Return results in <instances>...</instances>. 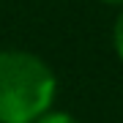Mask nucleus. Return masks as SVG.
<instances>
[{
    "instance_id": "1",
    "label": "nucleus",
    "mask_w": 123,
    "mask_h": 123,
    "mask_svg": "<svg viewBox=\"0 0 123 123\" xmlns=\"http://www.w3.org/2000/svg\"><path fill=\"white\" fill-rule=\"evenodd\" d=\"M55 71L25 49H0V123H33L52 110Z\"/></svg>"
},
{
    "instance_id": "3",
    "label": "nucleus",
    "mask_w": 123,
    "mask_h": 123,
    "mask_svg": "<svg viewBox=\"0 0 123 123\" xmlns=\"http://www.w3.org/2000/svg\"><path fill=\"white\" fill-rule=\"evenodd\" d=\"M112 47H115V55H118L120 63H123V8L118 11L115 25H112Z\"/></svg>"
},
{
    "instance_id": "4",
    "label": "nucleus",
    "mask_w": 123,
    "mask_h": 123,
    "mask_svg": "<svg viewBox=\"0 0 123 123\" xmlns=\"http://www.w3.org/2000/svg\"><path fill=\"white\" fill-rule=\"evenodd\" d=\"M101 3H107V6H118V8H123V0H101Z\"/></svg>"
},
{
    "instance_id": "2",
    "label": "nucleus",
    "mask_w": 123,
    "mask_h": 123,
    "mask_svg": "<svg viewBox=\"0 0 123 123\" xmlns=\"http://www.w3.org/2000/svg\"><path fill=\"white\" fill-rule=\"evenodd\" d=\"M33 123H79L71 112H63V110H47L44 115H38Z\"/></svg>"
}]
</instances>
